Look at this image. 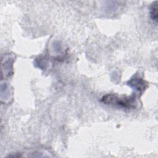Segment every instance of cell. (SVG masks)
Masks as SVG:
<instances>
[{
	"label": "cell",
	"instance_id": "cell-1",
	"mask_svg": "<svg viewBox=\"0 0 158 158\" xmlns=\"http://www.w3.org/2000/svg\"><path fill=\"white\" fill-rule=\"evenodd\" d=\"M157 2H155L151 6L150 9V15L153 20L157 22Z\"/></svg>",
	"mask_w": 158,
	"mask_h": 158
}]
</instances>
